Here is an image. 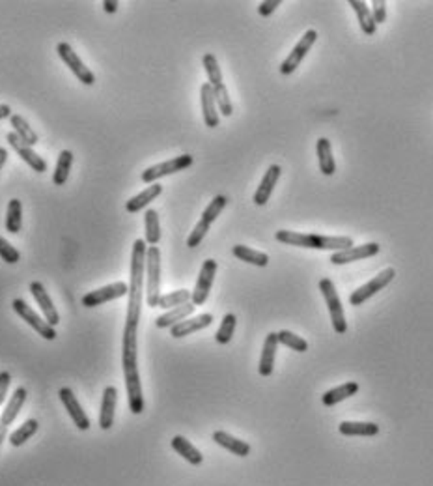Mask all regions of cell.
<instances>
[{
	"label": "cell",
	"mask_w": 433,
	"mask_h": 486,
	"mask_svg": "<svg viewBox=\"0 0 433 486\" xmlns=\"http://www.w3.org/2000/svg\"><path fill=\"white\" fill-rule=\"evenodd\" d=\"M146 241L137 240L133 243L131 252V280H129V292H127V316L126 327H124V338H122V366H124V378H126L127 404L135 415L144 412V395L142 382L138 374V344L137 331L142 315L144 299V275H146Z\"/></svg>",
	"instance_id": "6da1fadb"
},
{
	"label": "cell",
	"mask_w": 433,
	"mask_h": 486,
	"mask_svg": "<svg viewBox=\"0 0 433 486\" xmlns=\"http://www.w3.org/2000/svg\"><path fill=\"white\" fill-rule=\"evenodd\" d=\"M277 241L286 245L304 247V249H319V251H344L353 247V240L348 236H319L291 232V230H279L274 234Z\"/></svg>",
	"instance_id": "7a4b0ae2"
},
{
	"label": "cell",
	"mask_w": 433,
	"mask_h": 486,
	"mask_svg": "<svg viewBox=\"0 0 433 486\" xmlns=\"http://www.w3.org/2000/svg\"><path fill=\"white\" fill-rule=\"evenodd\" d=\"M161 299V251L159 247H148L146 252V303L157 307Z\"/></svg>",
	"instance_id": "3957f363"
},
{
	"label": "cell",
	"mask_w": 433,
	"mask_h": 486,
	"mask_svg": "<svg viewBox=\"0 0 433 486\" xmlns=\"http://www.w3.org/2000/svg\"><path fill=\"white\" fill-rule=\"evenodd\" d=\"M319 290L323 294L325 303H327V309H329V315H331V322L335 331L338 335H344L348 331V324H346V315H344L342 301H340V296H338L337 288H335V283L331 279H321L319 280Z\"/></svg>",
	"instance_id": "277c9868"
},
{
	"label": "cell",
	"mask_w": 433,
	"mask_h": 486,
	"mask_svg": "<svg viewBox=\"0 0 433 486\" xmlns=\"http://www.w3.org/2000/svg\"><path fill=\"white\" fill-rule=\"evenodd\" d=\"M12 307L13 310L17 313L21 318H23L27 324H29L32 329H34L36 333H40L41 337L45 338V341H54L57 338V329L49 324V322L45 320V318H41L38 313H36L32 307H29V303L24 301V299L17 298L12 301Z\"/></svg>",
	"instance_id": "5b68a950"
},
{
	"label": "cell",
	"mask_w": 433,
	"mask_h": 486,
	"mask_svg": "<svg viewBox=\"0 0 433 486\" xmlns=\"http://www.w3.org/2000/svg\"><path fill=\"white\" fill-rule=\"evenodd\" d=\"M193 163H194V157L191 154L177 155V157H174V159H168L165 161V163H159V165H154V166H149V169H146V171L140 174V178H142L144 183H149V185H152V183L157 182L159 178L170 176V174L185 171V169H189Z\"/></svg>",
	"instance_id": "8992f818"
},
{
	"label": "cell",
	"mask_w": 433,
	"mask_h": 486,
	"mask_svg": "<svg viewBox=\"0 0 433 486\" xmlns=\"http://www.w3.org/2000/svg\"><path fill=\"white\" fill-rule=\"evenodd\" d=\"M394 275H396V271H394L392 268L383 269L381 273H377L376 277L368 280L366 285L359 286L357 290L351 292V296H349V303L355 305V307H359V305H362L370 298H374L377 292H381L385 286H388L390 283H392Z\"/></svg>",
	"instance_id": "52a82bcc"
},
{
	"label": "cell",
	"mask_w": 433,
	"mask_h": 486,
	"mask_svg": "<svg viewBox=\"0 0 433 486\" xmlns=\"http://www.w3.org/2000/svg\"><path fill=\"white\" fill-rule=\"evenodd\" d=\"M316 40H318V32L314 29L307 30L304 34H302V38L299 41H297V45L291 49V52L286 57V60L282 64H280V73L282 75H291L293 71H295L299 66H301V62L304 60V57L308 55V51L312 49L314 43H316Z\"/></svg>",
	"instance_id": "ba28073f"
},
{
	"label": "cell",
	"mask_w": 433,
	"mask_h": 486,
	"mask_svg": "<svg viewBox=\"0 0 433 486\" xmlns=\"http://www.w3.org/2000/svg\"><path fill=\"white\" fill-rule=\"evenodd\" d=\"M215 273H216V262L213 258H207L202 268H200V275L196 279V285H194V290L191 292V303L194 307H200L204 305L210 298L211 286H213V280H215Z\"/></svg>",
	"instance_id": "9c48e42d"
},
{
	"label": "cell",
	"mask_w": 433,
	"mask_h": 486,
	"mask_svg": "<svg viewBox=\"0 0 433 486\" xmlns=\"http://www.w3.org/2000/svg\"><path fill=\"white\" fill-rule=\"evenodd\" d=\"M57 52H58V57L62 58V62L66 64L71 71H73L75 77H77L82 85L91 86L94 83H96V75L91 73L90 68H86V64L80 60L79 55L73 51V47L69 45V43H66V41L58 43Z\"/></svg>",
	"instance_id": "30bf717a"
},
{
	"label": "cell",
	"mask_w": 433,
	"mask_h": 486,
	"mask_svg": "<svg viewBox=\"0 0 433 486\" xmlns=\"http://www.w3.org/2000/svg\"><path fill=\"white\" fill-rule=\"evenodd\" d=\"M127 292H129V285L124 283V280H116L112 285H107L103 286V288H97V290L94 292H88L85 298H82V305L88 307V309L99 307V305L108 303V301H112V299L124 298V296H127Z\"/></svg>",
	"instance_id": "8fae6325"
},
{
	"label": "cell",
	"mask_w": 433,
	"mask_h": 486,
	"mask_svg": "<svg viewBox=\"0 0 433 486\" xmlns=\"http://www.w3.org/2000/svg\"><path fill=\"white\" fill-rule=\"evenodd\" d=\"M381 251L379 243H365V245L349 247V249H344V251H337L331 255V260L329 262L335 264V266H342V264H351L357 262V260H362V258L376 257L377 252Z\"/></svg>",
	"instance_id": "7c38bea8"
},
{
	"label": "cell",
	"mask_w": 433,
	"mask_h": 486,
	"mask_svg": "<svg viewBox=\"0 0 433 486\" xmlns=\"http://www.w3.org/2000/svg\"><path fill=\"white\" fill-rule=\"evenodd\" d=\"M58 396H60V401H62V404L66 406V410H68L69 417H71V421L75 423V427H77L79 430L90 429V419H88L86 412L79 404V401H77V396H75L73 391H71L69 387H62L60 391H58Z\"/></svg>",
	"instance_id": "4fadbf2b"
},
{
	"label": "cell",
	"mask_w": 433,
	"mask_h": 486,
	"mask_svg": "<svg viewBox=\"0 0 433 486\" xmlns=\"http://www.w3.org/2000/svg\"><path fill=\"white\" fill-rule=\"evenodd\" d=\"M6 141H8V143H10V146H12V148L15 150V154H17L19 157H21V159H23L24 163H27V165L30 166V169H32V171L41 172V174H43V172L47 171L45 159L36 154L34 150L30 148V146H27V144H24L23 141H21V138H19L17 135H15V133H13V131L8 133Z\"/></svg>",
	"instance_id": "5bb4252c"
},
{
	"label": "cell",
	"mask_w": 433,
	"mask_h": 486,
	"mask_svg": "<svg viewBox=\"0 0 433 486\" xmlns=\"http://www.w3.org/2000/svg\"><path fill=\"white\" fill-rule=\"evenodd\" d=\"M30 292H32V296H34V299L41 307L43 318H45L52 327L58 326V324H60V315H58L57 307L52 303L51 296L47 294L45 286L41 285L40 280H32V283H30Z\"/></svg>",
	"instance_id": "9a60e30c"
},
{
	"label": "cell",
	"mask_w": 433,
	"mask_h": 486,
	"mask_svg": "<svg viewBox=\"0 0 433 486\" xmlns=\"http://www.w3.org/2000/svg\"><path fill=\"white\" fill-rule=\"evenodd\" d=\"M116 404H118V389L115 385H107L103 391L101 412H99V427L103 430H110L115 424Z\"/></svg>",
	"instance_id": "2e32d148"
},
{
	"label": "cell",
	"mask_w": 433,
	"mask_h": 486,
	"mask_svg": "<svg viewBox=\"0 0 433 486\" xmlns=\"http://www.w3.org/2000/svg\"><path fill=\"white\" fill-rule=\"evenodd\" d=\"M280 172H282L280 165H271L267 169V172L263 174L262 182H260L256 193H254V204H256V206H265V204H267L271 194H273L274 185L279 182Z\"/></svg>",
	"instance_id": "e0dca14e"
},
{
	"label": "cell",
	"mask_w": 433,
	"mask_h": 486,
	"mask_svg": "<svg viewBox=\"0 0 433 486\" xmlns=\"http://www.w3.org/2000/svg\"><path fill=\"white\" fill-rule=\"evenodd\" d=\"M211 322H213V315H210V313H204V315L198 316H189V318H185V320L176 324V326H172L170 333L174 338H183L191 335V333H196L200 329H204V327L211 326Z\"/></svg>",
	"instance_id": "ac0fdd59"
},
{
	"label": "cell",
	"mask_w": 433,
	"mask_h": 486,
	"mask_svg": "<svg viewBox=\"0 0 433 486\" xmlns=\"http://www.w3.org/2000/svg\"><path fill=\"white\" fill-rule=\"evenodd\" d=\"M200 101H202V115H204V122L207 127L219 126V110H216L215 94H213V86L210 83H204L200 88Z\"/></svg>",
	"instance_id": "d6986e66"
},
{
	"label": "cell",
	"mask_w": 433,
	"mask_h": 486,
	"mask_svg": "<svg viewBox=\"0 0 433 486\" xmlns=\"http://www.w3.org/2000/svg\"><path fill=\"white\" fill-rule=\"evenodd\" d=\"M277 348H279V337H277V333H269L267 337H265V343H263L262 357H260V365H258V372H260L263 378L273 374Z\"/></svg>",
	"instance_id": "ffe728a7"
},
{
	"label": "cell",
	"mask_w": 433,
	"mask_h": 486,
	"mask_svg": "<svg viewBox=\"0 0 433 486\" xmlns=\"http://www.w3.org/2000/svg\"><path fill=\"white\" fill-rule=\"evenodd\" d=\"M213 441H215L216 445H221L223 449H226V451H230L232 455H235V457H249L251 455V445L247 443V441L240 440V438H234L232 434H228V432H224V430H216V432H213Z\"/></svg>",
	"instance_id": "44dd1931"
},
{
	"label": "cell",
	"mask_w": 433,
	"mask_h": 486,
	"mask_svg": "<svg viewBox=\"0 0 433 486\" xmlns=\"http://www.w3.org/2000/svg\"><path fill=\"white\" fill-rule=\"evenodd\" d=\"M161 193H163V185H161V183H152V185H148L144 191H140L137 196H133V199H129V201L126 202V210L129 213L142 212L144 208L148 206L152 201H155Z\"/></svg>",
	"instance_id": "7402d4cb"
},
{
	"label": "cell",
	"mask_w": 433,
	"mask_h": 486,
	"mask_svg": "<svg viewBox=\"0 0 433 486\" xmlns=\"http://www.w3.org/2000/svg\"><path fill=\"white\" fill-rule=\"evenodd\" d=\"M27 396H29V393H27V389L24 387H17L13 391L12 399H10V402H8L6 408H4V412L0 413V424L10 427V424L17 419L21 408H23L24 402H27Z\"/></svg>",
	"instance_id": "603a6c76"
},
{
	"label": "cell",
	"mask_w": 433,
	"mask_h": 486,
	"mask_svg": "<svg viewBox=\"0 0 433 486\" xmlns=\"http://www.w3.org/2000/svg\"><path fill=\"white\" fill-rule=\"evenodd\" d=\"M194 307L191 301L185 305H182V307H174V309L166 310L165 315H161L157 320H155V326L159 327V329H166V327H172L176 326V324H179V322H183L185 318H189V316L194 313Z\"/></svg>",
	"instance_id": "cb8c5ba5"
},
{
	"label": "cell",
	"mask_w": 433,
	"mask_h": 486,
	"mask_svg": "<svg viewBox=\"0 0 433 486\" xmlns=\"http://www.w3.org/2000/svg\"><path fill=\"white\" fill-rule=\"evenodd\" d=\"M359 393V383L357 382H346L338 387H332L329 391H325L323 396H321V402L325 406H335L338 402L346 401L349 396H353Z\"/></svg>",
	"instance_id": "d4e9b609"
},
{
	"label": "cell",
	"mask_w": 433,
	"mask_h": 486,
	"mask_svg": "<svg viewBox=\"0 0 433 486\" xmlns=\"http://www.w3.org/2000/svg\"><path fill=\"white\" fill-rule=\"evenodd\" d=\"M172 449L179 455V457H183L185 460H187L189 464H193V466H200V464L204 462V457H202V452L196 449V447L191 443V441L187 440V438H183V436H174L170 441Z\"/></svg>",
	"instance_id": "484cf974"
},
{
	"label": "cell",
	"mask_w": 433,
	"mask_h": 486,
	"mask_svg": "<svg viewBox=\"0 0 433 486\" xmlns=\"http://www.w3.org/2000/svg\"><path fill=\"white\" fill-rule=\"evenodd\" d=\"M316 152H318L319 171L323 172L325 176H332L337 172V163H335V157H332V148L329 138H319L318 143H316Z\"/></svg>",
	"instance_id": "4316f807"
},
{
	"label": "cell",
	"mask_w": 433,
	"mask_h": 486,
	"mask_svg": "<svg viewBox=\"0 0 433 486\" xmlns=\"http://www.w3.org/2000/svg\"><path fill=\"white\" fill-rule=\"evenodd\" d=\"M349 6L353 8L355 13H357L360 30H362L366 36L376 34L377 24L374 23V17H372V12H370V8H368V4L362 2V0H351V2H349Z\"/></svg>",
	"instance_id": "83f0119b"
},
{
	"label": "cell",
	"mask_w": 433,
	"mask_h": 486,
	"mask_svg": "<svg viewBox=\"0 0 433 486\" xmlns=\"http://www.w3.org/2000/svg\"><path fill=\"white\" fill-rule=\"evenodd\" d=\"M338 430L344 436H365V438H370V436L379 434V427L376 423H362V421H344V423H340Z\"/></svg>",
	"instance_id": "f1b7e54d"
},
{
	"label": "cell",
	"mask_w": 433,
	"mask_h": 486,
	"mask_svg": "<svg viewBox=\"0 0 433 486\" xmlns=\"http://www.w3.org/2000/svg\"><path fill=\"white\" fill-rule=\"evenodd\" d=\"M10 122H12V127H13V133L17 135L21 141H23L27 146H34V144L40 143V137H38V133L30 127V124L27 120H24L23 116L19 115H12V118H10Z\"/></svg>",
	"instance_id": "f546056e"
},
{
	"label": "cell",
	"mask_w": 433,
	"mask_h": 486,
	"mask_svg": "<svg viewBox=\"0 0 433 486\" xmlns=\"http://www.w3.org/2000/svg\"><path fill=\"white\" fill-rule=\"evenodd\" d=\"M232 252H234L235 258H240L241 262L252 264V266H258V268H265L269 264V257L265 252L256 251V249H251L247 245H235Z\"/></svg>",
	"instance_id": "4dcf8cb0"
},
{
	"label": "cell",
	"mask_w": 433,
	"mask_h": 486,
	"mask_svg": "<svg viewBox=\"0 0 433 486\" xmlns=\"http://www.w3.org/2000/svg\"><path fill=\"white\" fill-rule=\"evenodd\" d=\"M23 204L19 199H12L8 202V212H6V230L10 234H19L21 232V227H23Z\"/></svg>",
	"instance_id": "1f68e13d"
},
{
	"label": "cell",
	"mask_w": 433,
	"mask_h": 486,
	"mask_svg": "<svg viewBox=\"0 0 433 486\" xmlns=\"http://www.w3.org/2000/svg\"><path fill=\"white\" fill-rule=\"evenodd\" d=\"M71 165H73V154L71 150H62L58 155L57 166H54V174H52V182L57 185H64L68 182L69 172H71Z\"/></svg>",
	"instance_id": "d6a6232c"
},
{
	"label": "cell",
	"mask_w": 433,
	"mask_h": 486,
	"mask_svg": "<svg viewBox=\"0 0 433 486\" xmlns=\"http://www.w3.org/2000/svg\"><path fill=\"white\" fill-rule=\"evenodd\" d=\"M144 227H146V243L149 245H157L161 241V223H159V213L155 210H146V215H144Z\"/></svg>",
	"instance_id": "836d02e7"
},
{
	"label": "cell",
	"mask_w": 433,
	"mask_h": 486,
	"mask_svg": "<svg viewBox=\"0 0 433 486\" xmlns=\"http://www.w3.org/2000/svg\"><path fill=\"white\" fill-rule=\"evenodd\" d=\"M38 429H40V423H38V419H29V421H24L21 427H19L15 432H12L10 434V445L12 447H21L24 443V441H29L32 436L38 432Z\"/></svg>",
	"instance_id": "e575fe53"
},
{
	"label": "cell",
	"mask_w": 433,
	"mask_h": 486,
	"mask_svg": "<svg viewBox=\"0 0 433 486\" xmlns=\"http://www.w3.org/2000/svg\"><path fill=\"white\" fill-rule=\"evenodd\" d=\"M202 64H204L205 73H207L210 85L213 86V88L224 85L223 71H221V68H219V62H216L215 55H211V52H205L204 58H202Z\"/></svg>",
	"instance_id": "d590c367"
},
{
	"label": "cell",
	"mask_w": 433,
	"mask_h": 486,
	"mask_svg": "<svg viewBox=\"0 0 433 486\" xmlns=\"http://www.w3.org/2000/svg\"><path fill=\"white\" fill-rule=\"evenodd\" d=\"M189 301H191V292L182 288V290L170 292V294H166V296H161L157 307H161V309H174V307H182V305L189 303Z\"/></svg>",
	"instance_id": "8d00e7d4"
},
{
	"label": "cell",
	"mask_w": 433,
	"mask_h": 486,
	"mask_svg": "<svg viewBox=\"0 0 433 486\" xmlns=\"http://www.w3.org/2000/svg\"><path fill=\"white\" fill-rule=\"evenodd\" d=\"M235 324H237V318H235L234 313H228V315H224L223 322H221V327H219V331L215 333V341H216V343H219V344H228L230 341H232V337H234Z\"/></svg>",
	"instance_id": "74e56055"
},
{
	"label": "cell",
	"mask_w": 433,
	"mask_h": 486,
	"mask_svg": "<svg viewBox=\"0 0 433 486\" xmlns=\"http://www.w3.org/2000/svg\"><path fill=\"white\" fill-rule=\"evenodd\" d=\"M226 204H228V199L224 194H216L215 199L207 204L204 213H202V221H205L207 224L215 223V219L221 215V212L226 208Z\"/></svg>",
	"instance_id": "f35d334b"
},
{
	"label": "cell",
	"mask_w": 433,
	"mask_h": 486,
	"mask_svg": "<svg viewBox=\"0 0 433 486\" xmlns=\"http://www.w3.org/2000/svg\"><path fill=\"white\" fill-rule=\"evenodd\" d=\"M279 337V344H284L286 348H291L293 352H307L308 350V343L302 337L295 335V333L288 331V329H282V331L277 333Z\"/></svg>",
	"instance_id": "ab89813d"
},
{
	"label": "cell",
	"mask_w": 433,
	"mask_h": 486,
	"mask_svg": "<svg viewBox=\"0 0 433 486\" xmlns=\"http://www.w3.org/2000/svg\"><path fill=\"white\" fill-rule=\"evenodd\" d=\"M213 94H215L216 109L221 110L223 116H232L234 115V105H232V99L228 96V90H226V85H221L213 88Z\"/></svg>",
	"instance_id": "60d3db41"
},
{
	"label": "cell",
	"mask_w": 433,
	"mask_h": 486,
	"mask_svg": "<svg viewBox=\"0 0 433 486\" xmlns=\"http://www.w3.org/2000/svg\"><path fill=\"white\" fill-rule=\"evenodd\" d=\"M210 227L211 224H207L205 221L200 219L198 223H196V227L193 229V232H191V236L187 238V247H191V249L198 247L200 243H202V240L205 238V234L210 232Z\"/></svg>",
	"instance_id": "b9f144b4"
},
{
	"label": "cell",
	"mask_w": 433,
	"mask_h": 486,
	"mask_svg": "<svg viewBox=\"0 0 433 486\" xmlns=\"http://www.w3.org/2000/svg\"><path fill=\"white\" fill-rule=\"evenodd\" d=\"M0 258L8 264H17L19 258H21L17 249H15L10 241L4 240L2 236H0Z\"/></svg>",
	"instance_id": "7bdbcfd3"
},
{
	"label": "cell",
	"mask_w": 433,
	"mask_h": 486,
	"mask_svg": "<svg viewBox=\"0 0 433 486\" xmlns=\"http://www.w3.org/2000/svg\"><path fill=\"white\" fill-rule=\"evenodd\" d=\"M372 17H374V23L376 24H381L385 23V19H387V2L385 0H374L372 2Z\"/></svg>",
	"instance_id": "ee69618b"
},
{
	"label": "cell",
	"mask_w": 433,
	"mask_h": 486,
	"mask_svg": "<svg viewBox=\"0 0 433 486\" xmlns=\"http://www.w3.org/2000/svg\"><path fill=\"white\" fill-rule=\"evenodd\" d=\"M10 383H12V374H10L8 371L0 372V406H2V404H4V401H6Z\"/></svg>",
	"instance_id": "f6af8a7d"
},
{
	"label": "cell",
	"mask_w": 433,
	"mask_h": 486,
	"mask_svg": "<svg viewBox=\"0 0 433 486\" xmlns=\"http://www.w3.org/2000/svg\"><path fill=\"white\" fill-rule=\"evenodd\" d=\"M279 6H280V0H265V2H262L260 8H258V13H260L262 17H269V15H271V13H273Z\"/></svg>",
	"instance_id": "bcb514c9"
},
{
	"label": "cell",
	"mask_w": 433,
	"mask_h": 486,
	"mask_svg": "<svg viewBox=\"0 0 433 486\" xmlns=\"http://www.w3.org/2000/svg\"><path fill=\"white\" fill-rule=\"evenodd\" d=\"M101 6H103V10H105V12H107V13H116V12H118V6H120V4H118L116 0H103Z\"/></svg>",
	"instance_id": "7dc6e473"
},
{
	"label": "cell",
	"mask_w": 433,
	"mask_h": 486,
	"mask_svg": "<svg viewBox=\"0 0 433 486\" xmlns=\"http://www.w3.org/2000/svg\"><path fill=\"white\" fill-rule=\"evenodd\" d=\"M2 118H12V107L6 103H0V120Z\"/></svg>",
	"instance_id": "c3c4849f"
},
{
	"label": "cell",
	"mask_w": 433,
	"mask_h": 486,
	"mask_svg": "<svg viewBox=\"0 0 433 486\" xmlns=\"http://www.w3.org/2000/svg\"><path fill=\"white\" fill-rule=\"evenodd\" d=\"M6 161H8V150L0 148V171H2V166L6 165Z\"/></svg>",
	"instance_id": "681fc988"
},
{
	"label": "cell",
	"mask_w": 433,
	"mask_h": 486,
	"mask_svg": "<svg viewBox=\"0 0 433 486\" xmlns=\"http://www.w3.org/2000/svg\"><path fill=\"white\" fill-rule=\"evenodd\" d=\"M6 436H8V427L0 424V445H2V441L6 440Z\"/></svg>",
	"instance_id": "f907efd6"
}]
</instances>
